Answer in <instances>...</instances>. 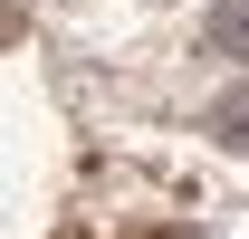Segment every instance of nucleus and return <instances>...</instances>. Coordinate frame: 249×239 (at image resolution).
Listing matches in <instances>:
<instances>
[{"instance_id":"f257e3e1","label":"nucleus","mask_w":249,"mask_h":239,"mask_svg":"<svg viewBox=\"0 0 249 239\" xmlns=\"http://www.w3.org/2000/svg\"><path fill=\"white\" fill-rule=\"evenodd\" d=\"M211 48H220V58H249V0L211 10Z\"/></svg>"},{"instance_id":"f03ea898","label":"nucleus","mask_w":249,"mask_h":239,"mask_svg":"<svg viewBox=\"0 0 249 239\" xmlns=\"http://www.w3.org/2000/svg\"><path fill=\"white\" fill-rule=\"evenodd\" d=\"M220 134H230V144H249V96H230V105H220Z\"/></svg>"},{"instance_id":"7ed1b4c3","label":"nucleus","mask_w":249,"mask_h":239,"mask_svg":"<svg viewBox=\"0 0 249 239\" xmlns=\"http://www.w3.org/2000/svg\"><path fill=\"white\" fill-rule=\"evenodd\" d=\"M144 239H192V230H144Z\"/></svg>"}]
</instances>
